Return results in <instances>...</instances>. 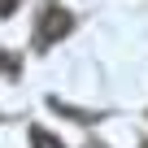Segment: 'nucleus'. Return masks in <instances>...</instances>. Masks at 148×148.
<instances>
[{"instance_id":"obj_1","label":"nucleus","mask_w":148,"mask_h":148,"mask_svg":"<svg viewBox=\"0 0 148 148\" xmlns=\"http://www.w3.org/2000/svg\"><path fill=\"white\" fill-rule=\"evenodd\" d=\"M65 31H70V13H65V9H57V5H48V9H44V26H39L35 44H39V48H48V44H52V39H61Z\"/></svg>"},{"instance_id":"obj_2","label":"nucleus","mask_w":148,"mask_h":148,"mask_svg":"<svg viewBox=\"0 0 148 148\" xmlns=\"http://www.w3.org/2000/svg\"><path fill=\"white\" fill-rule=\"evenodd\" d=\"M31 144H35V148H65V144H61V139H52L44 126H31Z\"/></svg>"},{"instance_id":"obj_3","label":"nucleus","mask_w":148,"mask_h":148,"mask_svg":"<svg viewBox=\"0 0 148 148\" xmlns=\"http://www.w3.org/2000/svg\"><path fill=\"white\" fill-rule=\"evenodd\" d=\"M13 9H18V0H0V18H9Z\"/></svg>"},{"instance_id":"obj_4","label":"nucleus","mask_w":148,"mask_h":148,"mask_svg":"<svg viewBox=\"0 0 148 148\" xmlns=\"http://www.w3.org/2000/svg\"><path fill=\"white\" fill-rule=\"evenodd\" d=\"M144 148H148V144H144Z\"/></svg>"}]
</instances>
